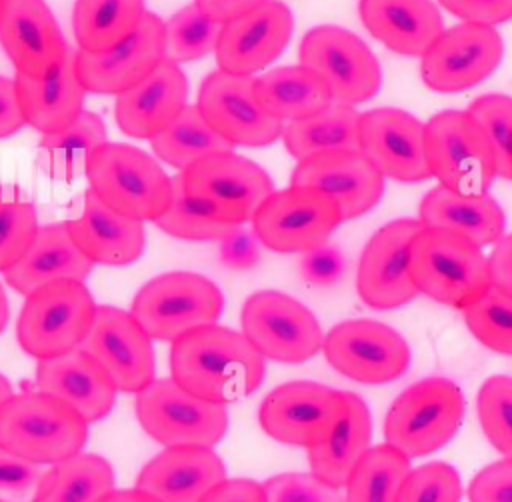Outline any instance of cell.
Here are the masks:
<instances>
[{
    "label": "cell",
    "instance_id": "cell-1",
    "mask_svg": "<svg viewBox=\"0 0 512 502\" xmlns=\"http://www.w3.org/2000/svg\"><path fill=\"white\" fill-rule=\"evenodd\" d=\"M170 374L186 392L208 402L230 404L260 388L266 358L242 332L208 324L172 342Z\"/></svg>",
    "mask_w": 512,
    "mask_h": 502
},
{
    "label": "cell",
    "instance_id": "cell-2",
    "mask_svg": "<svg viewBox=\"0 0 512 502\" xmlns=\"http://www.w3.org/2000/svg\"><path fill=\"white\" fill-rule=\"evenodd\" d=\"M408 270L418 294L456 310L468 308L492 288L482 248L446 228L422 226L410 242Z\"/></svg>",
    "mask_w": 512,
    "mask_h": 502
},
{
    "label": "cell",
    "instance_id": "cell-3",
    "mask_svg": "<svg viewBox=\"0 0 512 502\" xmlns=\"http://www.w3.org/2000/svg\"><path fill=\"white\" fill-rule=\"evenodd\" d=\"M88 422L44 392H18L0 406V448L32 462L58 464L82 452Z\"/></svg>",
    "mask_w": 512,
    "mask_h": 502
},
{
    "label": "cell",
    "instance_id": "cell-4",
    "mask_svg": "<svg viewBox=\"0 0 512 502\" xmlns=\"http://www.w3.org/2000/svg\"><path fill=\"white\" fill-rule=\"evenodd\" d=\"M84 174L108 208L138 222H154L172 202V178L154 156L130 144L104 142L90 154Z\"/></svg>",
    "mask_w": 512,
    "mask_h": 502
},
{
    "label": "cell",
    "instance_id": "cell-5",
    "mask_svg": "<svg viewBox=\"0 0 512 502\" xmlns=\"http://www.w3.org/2000/svg\"><path fill=\"white\" fill-rule=\"evenodd\" d=\"M178 180L194 210L228 226L250 222L258 206L274 192L268 172L234 150L196 160L178 172Z\"/></svg>",
    "mask_w": 512,
    "mask_h": 502
},
{
    "label": "cell",
    "instance_id": "cell-6",
    "mask_svg": "<svg viewBox=\"0 0 512 502\" xmlns=\"http://www.w3.org/2000/svg\"><path fill=\"white\" fill-rule=\"evenodd\" d=\"M464 418V396L456 382L430 376L410 384L384 418L386 444L406 458L428 456L446 446Z\"/></svg>",
    "mask_w": 512,
    "mask_h": 502
},
{
    "label": "cell",
    "instance_id": "cell-7",
    "mask_svg": "<svg viewBox=\"0 0 512 502\" xmlns=\"http://www.w3.org/2000/svg\"><path fill=\"white\" fill-rule=\"evenodd\" d=\"M96 314V302L84 282L58 280L32 290L20 310L16 338L36 358H56L82 344Z\"/></svg>",
    "mask_w": 512,
    "mask_h": 502
},
{
    "label": "cell",
    "instance_id": "cell-8",
    "mask_svg": "<svg viewBox=\"0 0 512 502\" xmlns=\"http://www.w3.org/2000/svg\"><path fill=\"white\" fill-rule=\"evenodd\" d=\"M430 176L458 194H484L496 178L492 144L468 110H444L424 124Z\"/></svg>",
    "mask_w": 512,
    "mask_h": 502
},
{
    "label": "cell",
    "instance_id": "cell-9",
    "mask_svg": "<svg viewBox=\"0 0 512 502\" xmlns=\"http://www.w3.org/2000/svg\"><path fill=\"white\" fill-rule=\"evenodd\" d=\"M220 288L202 274L176 270L148 280L134 296L130 314L152 340L174 342L186 332L218 324Z\"/></svg>",
    "mask_w": 512,
    "mask_h": 502
},
{
    "label": "cell",
    "instance_id": "cell-10",
    "mask_svg": "<svg viewBox=\"0 0 512 502\" xmlns=\"http://www.w3.org/2000/svg\"><path fill=\"white\" fill-rule=\"evenodd\" d=\"M256 240L280 254L312 252L328 244L330 234L344 222L338 204L322 190L288 186L274 190L254 212Z\"/></svg>",
    "mask_w": 512,
    "mask_h": 502
},
{
    "label": "cell",
    "instance_id": "cell-11",
    "mask_svg": "<svg viewBox=\"0 0 512 502\" xmlns=\"http://www.w3.org/2000/svg\"><path fill=\"white\" fill-rule=\"evenodd\" d=\"M346 412V392L312 380H290L264 396L258 420L276 442L308 450L326 442Z\"/></svg>",
    "mask_w": 512,
    "mask_h": 502
},
{
    "label": "cell",
    "instance_id": "cell-12",
    "mask_svg": "<svg viewBox=\"0 0 512 502\" xmlns=\"http://www.w3.org/2000/svg\"><path fill=\"white\" fill-rule=\"evenodd\" d=\"M136 416L144 432L166 448H212L228 430L226 404L202 400L172 378H154L136 392Z\"/></svg>",
    "mask_w": 512,
    "mask_h": 502
},
{
    "label": "cell",
    "instance_id": "cell-13",
    "mask_svg": "<svg viewBox=\"0 0 512 502\" xmlns=\"http://www.w3.org/2000/svg\"><path fill=\"white\" fill-rule=\"evenodd\" d=\"M240 324L246 340L266 360L302 364L322 350L324 332L318 318L300 300L278 290L248 296Z\"/></svg>",
    "mask_w": 512,
    "mask_h": 502
},
{
    "label": "cell",
    "instance_id": "cell-14",
    "mask_svg": "<svg viewBox=\"0 0 512 502\" xmlns=\"http://www.w3.org/2000/svg\"><path fill=\"white\" fill-rule=\"evenodd\" d=\"M326 362L342 376L360 384H388L406 374L410 348L392 326L356 318L332 326L324 334Z\"/></svg>",
    "mask_w": 512,
    "mask_h": 502
},
{
    "label": "cell",
    "instance_id": "cell-15",
    "mask_svg": "<svg viewBox=\"0 0 512 502\" xmlns=\"http://www.w3.org/2000/svg\"><path fill=\"white\" fill-rule=\"evenodd\" d=\"M300 64L314 70L330 88L332 100L356 106L380 90L376 56L354 32L340 26H314L300 42Z\"/></svg>",
    "mask_w": 512,
    "mask_h": 502
},
{
    "label": "cell",
    "instance_id": "cell-16",
    "mask_svg": "<svg viewBox=\"0 0 512 502\" xmlns=\"http://www.w3.org/2000/svg\"><path fill=\"white\" fill-rule=\"evenodd\" d=\"M502 56V36L494 26L462 22L444 30L420 56V76L430 90L454 94L486 80Z\"/></svg>",
    "mask_w": 512,
    "mask_h": 502
},
{
    "label": "cell",
    "instance_id": "cell-17",
    "mask_svg": "<svg viewBox=\"0 0 512 502\" xmlns=\"http://www.w3.org/2000/svg\"><path fill=\"white\" fill-rule=\"evenodd\" d=\"M196 108L232 146H268L282 138L284 122L270 116L256 100L254 76L210 72L198 90Z\"/></svg>",
    "mask_w": 512,
    "mask_h": 502
},
{
    "label": "cell",
    "instance_id": "cell-18",
    "mask_svg": "<svg viewBox=\"0 0 512 502\" xmlns=\"http://www.w3.org/2000/svg\"><path fill=\"white\" fill-rule=\"evenodd\" d=\"M420 230L418 218H396L370 236L356 270V292L366 306L392 310L418 296L408 270V250Z\"/></svg>",
    "mask_w": 512,
    "mask_h": 502
},
{
    "label": "cell",
    "instance_id": "cell-19",
    "mask_svg": "<svg viewBox=\"0 0 512 502\" xmlns=\"http://www.w3.org/2000/svg\"><path fill=\"white\" fill-rule=\"evenodd\" d=\"M78 348L106 370L120 392L136 394L154 380L152 338L126 310L96 306L92 326Z\"/></svg>",
    "mask_w": 512,
    "mask_h": 502
},
{
    "label": "cell",
    "instance_id": "cell-20",
    "mask_svg": "<svg viewBox=\"0 0 512 502\" xmlns=\"http://www.w3.org/2000/svg\"><path fill=\"white\" fill-rule=\"evenodd\" d=\"M164 20L144 14L140 26L106 52L76 50V74L86 92L122 94L142 82L164 60Z\"/></svg>",
    "mask_w": 512,
    "mask_h": 502
},
{
    "label": "cell",
    "instance_id": "cell-21",
    "mask_svg": "<svg viewBox=\"0 0 512 502\" xmlns=\"http://www.w3.org/2000/svg\"><path fill=\"white\" fill-rule=\"evenodd\" d=\"M0 44L16 74L32 78L52 74L70 50L44 0H0Z\"/></svg>",
    "mask_w": 512,
    "mask_h": 502
},
{
    "label": "cell",
    "instance_id": "cell-22",
    "mask_svg": "<svg viewBox=\"0 0 512 502\" xmlns=\"http://www.w3.org/2000/svg\"><path fill=\"white\" fill-rule=\"evenodd\" d=\"M358 150L398 182L432 178L424 154V124L400 108H374L360 114Z\"/></svg>",
    "mask_w": 512,
    "mask_h": 502
},
{
    "label": "cell",
    "instance_id": "cell-23",
    "mask_svg": "<svg viewBox=\"0 0 512 502\" xmlns=\"http://www.w3.org/2000/svg\"><path fill=\"white\" fill-rule=\"evenodd\" d=\"M290 184L322 190L352 220L380 202L384 174L360 150H332L298 160Z\"/></svg>",
    "mask_w": 512,
    "mask_h": 502
},
{
    "label": "cell",
    "instance_id": "cell-24",
    "mask_svg": "<svg viewBox=\"0 0 512 502\" xmlns=\"http://www.w3.org/2000/svg\"><path fill=\"white\" fill-rule=\"evenodd\" d=\"M294 18L280 0H266L252 12L222 24L214 54L218 70L252 76L272 64L290 42Z\"/></svg>",
    "mask_w": 512,
    "mask_h": 502
},
{
    "label": "cell",
    "instance_id": "cell-25",
    "mask_svg": "<svg viewBox=\"0 0 512 502\" xmlns=\"http://www.w3.org/2000/svg\"><path fill=\"white\" fill-rule=\"evenodd\" d=\"M64 224L92 264L128 266L142 256L146 246L144 222L114 212L90 188L78 198Z\"/></svg>",
    "mask_w": 512,
    "mask_h": 502
},
{
    "label": "cell",
    "instance_id": "cell-26",
    "mask_svg": "<svg viewBox=\"0 0 512 502\" xmlns=\"http://www.w3.org/2000/svg\"><path fill=\"white\" fill-rule=\"evenodd\" d=\"M186 100L188 80L182 68L164 58L142 82L116 96V124L130 138L150 140L178 118Z\"/></svg>",
    "mask_w": 512,
    "mask_h": 502
},
{
    "label": "cell",
    "instance_id": "cell-27",
    "mask_svg": "<svg viewBox=\"0 0 512 502\" xmlns=\"http://www.w3.org/2000/svg\"><path fill=\"white\" fill-rule=\"evenodd\" d=\"M226 480L222 458L208 446H168L138 474L136 488L160 502H200Z\"/></svg>",
    "mask_w": 512,
    "mask_h": 502
},
{
    "label": "cell",
    "instance_id": "cell-28",
    "mask_svg": "<svg viewBox=\"0 0 512 502\" xmlns=\"http://www.w3.org/2000/svg\"><path fill=\"white\" fill-rule=\"evenodd\" d=\"M38 390L62 400L88 424L108 416L116 402V386L106 370L84 350L38 360Z\"/></svg>",
    "mask_w": 512,
    "mask_h": 502
},
{
    "label": "cell",
    "instance_id": "cell-29",
    "mask_svg": "<svg viewBox=\"0 0 512 502\" xmlns=\"http://www.w3.org/2000/svg\"><path fill=\"white\" fill-rule=\"evenodd\" d=\"M358 14L378 42L402 56H422L444 32L432 0H358Z\"/></svg>",
    "mask_w": 512,
    "mask_h": 502
},
{
    "label": "cell",
    "instance_id": "cell-30",
    "mask_svg": "<svg viewBox=\"0 0 512 502\" xmlns=\"http://www.w3.org/2000/svg\"><path fill=\"white\" fill-rule=\"evenodd\" d=\"M14 84L26 124L42 134L64 130L84 110L86 90L76 74V50H68L52 74L42 78L16 74Z\"/></svg>",
    "mask_w": 512,
    "mask_h": 502
},
{
    "label": "cell",
    "instance_id": "cell-31",
    "mask_svg": "<svg viewBox=\"0 0 512 502\" xmlns=\"http://www.w3.org/2000/svg\"><path fill=\"white\" fill-rule=\"evenodd\" d=\"M92 266L94 264L74 244L66 224L58 222L38 226L32 246L4 272V280L12 290L28 296L32 290L58 280L84 282Z\"/></svg>",
    "mask_w": 512,
    "mask_h": 502
},
{
    "label": "cell",
    "instance_id": "cell-32",
    "mask_svg": "<svg viewBox=\"0 0 512 502\" xmlns=\"http://www.w3.org/2000/svg\"><path fill=\"white\" fill-rule=\"evenodd\" d=\"M418 220L422 226L458 232L480 248L498 242L506 228L504 210L488 192L466 196L440 184L422 198Z\"/></svg>",
    "mask_w": 512,
    "mask_h": 502
},
{
    "label": "cell",
    "instance_id": "cell-33",
    "mask_svg": "<svg viewBox=\"0 0 512 502\" xmlns=\"http://www.w3.org/2000/svg\"><path fill=\"white\" fill-rule=\"evenodd\" d=\"M258 104L282 122L308 118L334 100L328 84L308 66H280L254 78Z\"/></svg>",
    "mask_w": 512,
    "mask_h": 502
},
{
    "label": "cell",
    "instance_id": "cell-34",
    "mask_svg": "<svg viewBox=\"0 0 512 502\" xmlns=\"http://www.w3.org/2000/svg\"><path fill=\"white\" fill-rule=\"evenodd\" d=\"M346 400L348 412L334 434L326 442L308 448L310 472L334 488H344L372 438V416L366 402L354 392H346Z\"/></svg>",
    "mask_w": 512,
    "mask_h": 502
},
{
    "label": "cell",
    "instance_id": "cell-35",
    "mask_svg": "<svg viewBox=\"0 0 512 502\" xmlns=\"http://www.w3.org/2000/svg\"><path fill=\"white\" fill-rule=\"evenodd\" d=\"M358 120L354 106L332 102L308 118L284 124L282 140L296 160L332 150H358Z\"/></svg>",
    "mask_w": 512,
    "mask_h": 502
},
{
    "label": "cell",
    "instance_id": "cell-36",
    "mask_svg": "<svg viewBox=\"0 0 512 502\" xmlns=\"http://www.w3.org/2000/svg\"><path fill=\"white\" fill-rule=\"evenodd\" d=\"M144 0H76L72 28L78 50L106 52L136 32Z\"/></svg>",
    "mask_w": 512,
    "mask_h": 502
},
{
    "label": "cell",
    "instance_id": "cell-37",
    "mask_svg": "<svg viewBox=\"0 0 512 502\" xmlns=\"http://www.w3.org/2000/svg\"><path fill=\"white\" fill-rule=\"evenodd\" d=\"M104 142H108L104 120L90 110H82L64 130L42 134L38 164L50 178L72 182L84 174L90 154Z\"/></svg>",
    "mask_w": 512,
    "mask_h": 502
},
{
    "label": "cell",
    "instance_id": "cell-38",
    "mask_svg": "<svg viewBox=\"0 0 512 502\" xmlns=\"http://www.w3.org/2000/svg\"><path fill=\"white\" fill-rule=\"evenodd\" d=\"M114 488V470L98 454L78 452L52 464L32 502H100Z\"/></svg>",
    "mask_w": 512,
    "mask_h": 502
},
{
    "label": "cell",
    "instance_id": "cell-39",
    "mask_svg": "<svg viewBox=\"0 0 512 502\" xmlns=\"http://www.w3.org/2000/svg\"><path fill=\"white\" fill-rule=\"evenodd\" d=\"M150 146L162 162L180 172L208 154L234 150V146L204 120L196 104L186 106L168 128L150 138Z\"/></svg>",
    "mask_w": 512,
    "mask_h": 502
},
{
    "label": "cell",
    "instance_id": "cell-40",
    "mask_svg": "<svg viewBox=\"0 0 512 502\" xmlns=\"http://www.w3.org/2000/svg\"><path fill=\"white\" fill-rule=\"evenodd\" d=\"M410 458L390 444L370 446L344 484V502H396Z\"/></svg>",
    "mask_w": 512,
    "mask_h": 502
},
{
    "label": "cell",
    "instance_id": "cell-41",
    "mask_svg": "<svg viewBox=\"0 0 512 502\" xmlns=\"http://www.w3.org/2000/svg\"><path fill=\"white\" fill-rule=\"evenodd\" d=\"M220 30L222 24L192 2L164 22V56L176 64L200 60L214 52Z\"/></svg>",
    "mask_w": 512,
    "mask_h": 502
},
{
    "label": "cell",
    "instance_id": "cell-42",
    "mask_svg": "<svg viewBox=\"0 0 512 502\" xmlns=\"http://www.w3.org/2000/svg\"><path fill=\"white\" fill-rule=\"evenodd\" d=\"M462 314L468 330L482 346L512 356V296L490 288Z\"/></svg>",
    "mask_w": 512,
    "mask_h": 502
},
{
    "label": "cell",
    "instance_id": "cell-43",
    "mask_svg": "<svg viewBox=\"0 0 512 502\" xmlns=\"http://www.w3.org/2000/svg\"><path fill=\"white\" fill-rule=\"evenodd\" d=\"M38 232L36 208L20 192H0V272L10 270L32 246Z\"/></svg>",
    "mask_w": 512,
    "mask_h": 502
},
{
    "label": "cell",
    "instance_id": "cell-44",
    "mask_svg": "<svg viewBox=\"0 0 512 502\" xmlns=\"http://www.w3.org/2000/svg\"><path fill=\"white\" fill-rule=\"evenodd\" d=\"M476 412L486 440L504 458H512V376L486 378L476 396Z\"/></svg>",
    "mask_w": 512,
    "mask_h": 502
},
{
    "label": "cell",
    "instance_id": "cell-45",
    "mask_svg": "<svg viewBox=\"0 0 512 502\" xmlns=\"http://www.w3.org/2000/svg\"><path fill=\"white\" fill-rule=\"evenodd\" d=\"M468 114L486 132L496 160V176L512 180V98L484 94L468 106Z\"/></svg>",
    "mask_w": 512,
    "mask_h": 502
},
{
    "label": "cell",
    "instance_id": "cell-46",
    "mask_svg": "<svg viewBox=\"0 0 512 502\" xmlns=\"http://www.w3.org/2000/svg\"><path fill=\"white\" fill-rule=\"evenodd\" d=\"M154 224L168 236L178 240H190V242L222 240L232 230L238 228V226H228V224L210 220L198 210H194L182 192L178 174L172 176V202L168 210L154 220Z\"/></svg>",
    "mask_w": 512,
    "mask_h": 502
},
{
    "label": "cell",
    "instance_id": "cell-47",
    "mask_svg": "<svg viewBox=\"0 0 512 502\" xmlns=\"http://www.w3.org/2000/svg\"><path fill=\"white\" fill-rule=\"evenodd\" d=\"M462 482L458 470L448 462H426L410 468L396 502H460Z\"/></svg>",
    "mask_w": 512,
    "mask_h": 502
},
{
    "label": "cell",
    "instance_id": "cell-48",
    "mask_svg": "<svg viewBox=\"0 0 512 502\" xmlns=\"http://www.w3.org/2000/svg\"><path fill=\"white\" fill-rule=\"evenodd\" d=\"M266 502H344L340 488L322 482L312 472H284L264 484Z\"/></svg>",
    "mask_w": 512,
    "mask_h": 502
},
{
    "label": "cell",
    "instance_id": "cell-49",
    "mask_svg": "<svg viewBox=\"0 0 512 502\" xmlns=\"http://www.w3.org/2000/svg\"><path fill=\"white\" fill-rule=\"evenodd\" d=\"M42 468L0 448V502H28L42 480Z\"/></svg>",
    "mask_w": 512,
    "mask_h": 502
},
{
    "label": "cell",
    "instance_id": "cell-50",
    "mask_svg": "<svg viewBox=\"0 0 512 502\" xmlns=\"http://www.w3.org/2000/svg\"><path fill=\"white\" fill-rule=\"evenodd\" d=\"M470 502H512V458L484 466L468 486Z\"/></svg>",
    "mask_w": 512,
    "mask_h": 502
},
{
    "label": "cell",
    "instance_id": "cell-51",
    "mask_svg": "<svg viewBox=\"0 0 512 502\" xmlns=\"http://www.w3.org/2000/svg\"><path fill=\"white\" fill-rule=\"evenodd\" d=\"M450 14L464 22L496 26L512 18V0H438Z\"/></svg>",
    "mask_w": 512,
    "mask_h": 502
},
{
    "label": "cell",
    "instance_id": "cell-52",
    "mask_svg": "<svg viewBox=\"0 0 512 502\" xmlns=\"http://www.w3.org/2000/svg\"><path fill=\"white\" fill-rule=\"evenodd\" d=\"M344 270L342 254L332 246H320L312 252H306L302 260V274L310 284L328 286L334 284Z\"/></svg>",
    "mask_w": 512,
    "mask_h": 502
},
{
    "label": "cell",
    "instance_id": "cell-53",
    "mask_svg": "<svg viewBox=\"0 0 512 502\" xmlns=\"http://www.w3.org/2000/svg\"><path fill=\"white\" fill-rule=\"evenodd\" d=\"M220 242H222L220 258L226 266L236 270H246L258 262V240L254 232L242 230V226H238Z\"/></svg>",
    "mask_w": 512,
    "mask_h": 502
},
{
    "label": "cell",
    "instance_id": "cell-54",
    "mask_svg": "<svg viewBox=\"0 0 512 502\" xmlns=\"http://www.w3.org/2000/svg\"><path fill=\"white\" fill-rule=\"evenodd\" d=\"M200 502H266V494L262 484L252 478H226Z\"/></svg>",
    "mask_w": 512,
    "mask_h": 502
},
{
    "label": "cell",
    "instance_id": "cell-55",
    "mask_svg": "<svg viewBox=\"0 0 512 502\" xmlns=\"http://www.w3.org/2000/svg\"><path fill=\"white\" fill-rule=\"evenodd\" d=\"M492 288L512 296V232L500 236L488 256Z\"/></svg>",
    "mask_w": 512,
    "mask_h": 502
},
{
    "label": "cell",
    "instance_id": "cell-56",
    "mask_svg": "<svg viewBox=\"0 0 512 502\" xmlns=\"http://www.w3.org/2000/svg\"><path fill=\"white\" fill-rule=\"evenodd\" d=\"M26 124L14 80L0 76V140L16 134Z\"/></svg>",
    "mask_w": 512,
    "mask_h": 502
},
{
    "label": "cell",
    "instance_id": "cell-57",
    "mask_svg": "<svg viewBox=\"0 0 512 502\" xmlns=\"http://www.w3.org/2000/svg\"><path fill=\"white\" fill-rule=\"evenodd\" d=\"M266 0H194V4L212 20L226 24L234 18H240L254 8L262 6Z\"/></svg>",
    "mask_w": 512,
    "mask_h": 502
},
{
    "label": "cell",
    "instance_id": "cell-58",
    "mask_svg": "<svg viewBox=\"0 0 512 502\" xmlns=\"http://www.w3.org/2000/svg\"><path fill=\"white\" fill-rule=\"evenodd\" d=\"M100 502H160V500L140 488H132V490H114L112 488Z\"/></svg>",
    "mask_w": 512,
    "mask_h": 502
},
{
    "label": "cell",
    "instance_id": "cell-59",
    "mask_svg": "<svg viewBox=\"0 0 512 502\" xmlns=\"http://www.w3.org/2000/svg\"><path fill=\"white\" fill-rule=\"evenodd\" d=\"M8 300H6V292H4V288H2V284H0V334L4 332V328H6V322H8Z\"/></svg>",
    "mask_w": 512,
    "mask_h": 502
},
{
    "label": "cell",
    "instance_id": "cell-60",
    "mask_svg": "<svg viewBox=\"0 0 512 502\" xmlns=\"http://www.w3.org/2000/svg\"><path fill=\"white\" fill-rule=\"evenodd\" d=\"M14 394L12 390V384L8 382V378L4 374H0V406Z\"/></svg>",
    "mask_w": 512,
    "mask_h": 502
}]
</instances>
